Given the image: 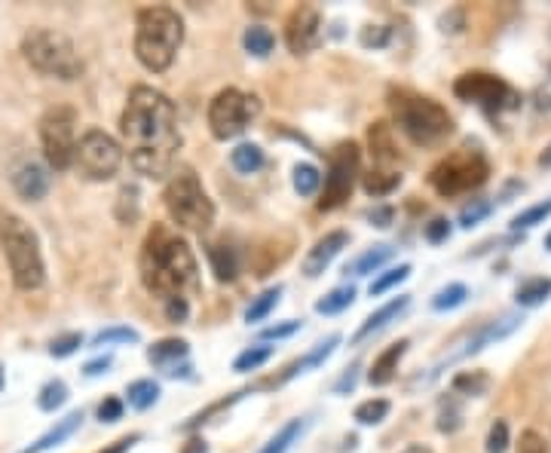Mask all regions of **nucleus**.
Wrapping results in <instances>:
<instances>
[{
	"instance_id": "1",
	"label": "nucleus",
	"mask_w": 551,
	"mask_h": 453,
	"mask_svg": "<svg viewBox=\"0 0 551 453\" xmlns=\"http://www.w3.org/2000/svg\"><path fill=\"white\" fill-rule=\"evenodd\" d=\"M120 132L129 150V163L138 175L160 181L172 172L181 150V129L178 111L166 92L154 86H135L120 117Z\"/></svg>"
},
{
	"instance_id": "2",
	"label": "nucleus",
	"mask_w": 551,
	"mask_h": 453,
	"mask_svg": "<svg viewBox=\"0 0 551 453\" xmlns=\"http://www.w3.org/2000/svg\"><path fill=\"white\" fill-rule=\"evenodd\" d=\"M138 270H141L144 288L154 297H160L163 304L178 297L190 300V294L199 291V267L193 258V248L169 224H154L147 230Z\"/></svg>"
},
{
	"instance_id": "3",
	"label": "nucleus",
	"mask_w": 551,
	"mask_h": 453,
	"mask_svg": "<svg viewBox=\"0 0 551 453\" xmlns=\"http://www.w3.org/2000/svg\"><path fill=\"white\" fill-rule=\"evenodd\" d=\"M184 43V19L172 7H144L135 16V56L138 62L163 74L172 68Z\"/></svg>"
},
{
	"instance_id": "4",
	"label": "nucleus",
	"mask_w": 551,
	"mask_h": 453,
	"mask_svg": "<svg viewBox=\"0 0 551 453\" xmlns=\"http://www.w3.org/2000/svg\"><path fill=\"white\" fill-rule=\"evenodd\" d=\"M389 108H392L395 126L417 147L441 144L450 132H454V117L447 114V108H441L432 98L411 92L405 86L389 89Z\"/></svg>"
},
{
	"instance_id": "5",
	"label": "nucleus",
	"mask_w": 551,
	"mask_h": 453,
	"mask_svg": "<svg viewBox=\"0 0 551 453\" xmlns=\"http://www.w3.org/2000/svg\"><path fill=\"white\" fill-rule=\"evenodd\" d=\"M0 245H4V255H7L16 288H22V291L43 288L46 264H43L40 239L16 212L0 209Z\"/></svg>"
},
{
	"instance_id": "6",
	"label": "nucleus",
	"mask_w": 551,
	"mask_h": 453,
	"mask_svg": "<svg viewBox=\"0 0 551 453\" xmlns=\"http://www.w3.org/2000/svg\"><path fill=\"white\" fill-rule=\"evenodd\" d=\"M22 56L43 77H56V80L71 83L83 74V62L77 56V49L62 31L31 28L22 37Z\"/></svg>"
},
{
	"instance_id": "7",
	"label": "nucleus",
	"mask_w": 551,
	"mask_h": 453,
	"mask_svg": "<svg viewBox=\"0 0 551 453\" xmlns=\"http://www.w3.org/2000/svg\"><path fill=\"white\" fill-rule=\"evenodd\" d=\"M163 199H166L169 218L181 230H190V233L203 236L215 224V203L209 199L206 187L199 184V178H196L193 169H178L172 175V181L166 184Z\"/></svg>"
},
{
	"instance_id": "8",
	"label": "nucleus",
	"mask_w": 551,
	"mask_h": 453,
	"mask_svg": "<svg viewBox=\"0 0 551 453\" xmlns=\"http://www.w3.org/2000/svg\"><path fill=\"white\" fill-rule=\"evenodd\" d=\"M40 144L46 163L56 172L71 169L77 157V111L65 105L49 108L40 117Z\"/></svg>"
},
{
	"instance_id": "9",
	"label": "nucleus",
	"mask_w": 551,
	"mask_h": 453,
	"mask_svg": "<svg viewBox=\"0 0 551 453\" xmlns=\"http://www.w3.org/2000/svg\"><path fill=\"white\" fill-rule=\"evenodd\" d=\"M490 175V163L478 154V150H460L450 154L429 172V184L441 196H460L478 190Z\"/></svg>"
},
{
	"instance_id": "10",
	"label": "nucleus",
	"mask_w": 551,
	"mask_h": 453,
	"mask_svg": "<svg viewBox=\"0 0 551 453\" xmlns=\"http://www.w3.org/2000/svg\"><path fill=\"white\" fill-rule=\"evenodd\" d=\"M359 166H362V150L356 141H340L331 157H328V172H325V190L319 199V212H334L340 209L349 193L356 187L359 178Z\"/></svg>"
},
{
	"instance_id": "11",
	"label": "nucleus",
	"mask_w": 551,
	"mask_h": 453,
	"mask_svg": "<svg viewBox=\"0 0 551 453\" xmlns=\"http://www.w3.org/2000/svg\"><path fill=\"white\" fill-rule=\"evenodd\" d=\"M261 114V102L255 95H245L233 86L221 89L209 105V129L218 141H230L242 135L255 117Z\"/></svg>"
},
{
	"instance_id": "12",
	"label": "nucleus",
	"mask_w": 551,
	"mask_h": 453,
	"mask_svg": "<svg viewBox=\"0 0 551 453\" xmlns=\"http://www.w3.org/2000/svg\"><path fill=\"white\" fill-rule=\"evenodd\" d=\"M123 163V147L117 138H111L102 129H86L77 141V157L74 166L89 181H111L120 172Z\"/></svg>"
},
{
	"instance_id": "13",
	"label": "nucleus",
	"mask_w": 551,
	"mask_h": 453,
	"mask_svg": "<svg viewBox=\"0 0 551 453\" xmlns=\"http://www.w3.org/2000/svg\"><path fill=\"white\" fill-rule=\"evenodd\" d=\"M454 95L460 98V102L484 108L487 114H503V111L518 108V95L512 92V86L503 77L484 74V71H469V74L457 77Z\"/></svg>"
},
{
	"instance_id": "14",
	"label": "nucleus",
	"mask_w": 551,
	"mask_h": 453,
	"mask_svg": "<svg viewBox=\"0 0 551 453\" xmlns=\"http://www.w3.org/2000/svg\"><path fill=\"white\" fill-rule=\"evenodd\" d=\"M285 43L294 56H307L322 43V16L316 7H297L285 22Z\"/></svg>"
},
{
	"instance_id": "15",
	"label": "nucleus",
	"mask_w": 551,
	"mask_h": 453,
	"mask_svg": "<svg viewBox=\"0 0 551 453\" xmlns=\"http://www.w3.org/2000/svg\"><path fill=\"white\" fill-rule=\"evenodd\" d=\"M187 356H190V346L178 337H166V340H160V343H154L147 349V362L154 368H160L163 374H169V377H190Z\"/></svg>"
},
{
	"instance_id": "16",
	"label": "nucleus",
	"mask_w": 551,
	"mask_h": 453,
	"mask_svg": "<svg viewBox=\"0 0 551 453\" xmlns=\"http://www.w3.org/2000/svg\"><path fill=\"white\" fill-rule=\"evenodd\" d=\"M349 245V233L346 230H331V233H325L310 251H307V258H304V273L310 276V279H316V276H322L328 267H331V261L340 255V251Z\"/></svg>"
},
{
	"instance_id": "17",
	"label": "nucleus",
	"mask_w": 551,
	"mask_h": 453,
	"mask_svg": "<svg viewBox=\"0 0 551 453\" xmlns=\"http://www.w3.org/2000/svg\"><path fill=\"white\" fill-rule=\"evenodd\" d=\"M13 187L25 203H37V199H43L49 193V172L40 163L28 160L13 172Z\"/></svg>"
},
{
	"instance_id": "18",
	"label": "nucleus",
	"mask_w": 551,
	"mask_h": 453,
	"mask_svg": "<svg viewBox=\"0 0 551 453\" xmlns=\"http://www.w3.org/2000/svg\"><path fill=\"white\" fill-rule=\"evenodd\" d=\"M83 426V411H71L68 417H62V420H56V426L49 429L46 435H40L31 447H25L22 453H46V450H53V447H59V444H65L77 429Z\"/></svg>"
},
{
	"instance_id": "19",
	"label": "nucleus",
	"mask_w": 551,
	"mask_h": 453,
	"mask_svg": "<svg viewBox=\"0 0 551 453\" xmlns=\"http://www.w3.org/2000/svg\"><path fill=\"white\" fill-rule=\"evenodd\" d=\"M408 340H398V343H392L386 352H380V356L374 359V365H371V371H368V383L371 386H386V383H392L395 380V371H398V362L405 359V352H408Z\"/></svg>"
},
{
	"instance_id": "20",
	"label": "nucleus",
	"mask_w": 551,
	"mask_h": 453,
	"mask_svg": "<svg viewBox=\"0 0 551 453\" xmlns=\"http://www.w3.org/2000/svg\"><path fill=\"white\" fill-rule=\"evenodd\" d=\"M411 307V297L408 294H398L395 300H389L386 307H380L377 313H371L365 322H362V328L356 331V337H353V343H362L365 337H371V334H377V331H383L392 319H398L405 310Z\"/></svg>"
},
{
	"instance_id": "21",
	"label": "nucleus",
	"mask_w": 551,
	"mask_h": 453,
	"mask_svg": "<svg viewBox=\"0 0 551 453\" xmlns=\"http://www.w3.org/2000/svg\"><path fill=\"white\" fill-rule=\"evenodd\" d=\"M368 144H371V157L377 169H389L398 160L395 150V138H392V126L389 123H374L368 129Z\"/></svg>"
},
{
	"instance_id": "22",
	"label": "nucleus",
	"mask_w": 551,
	"mask_h": 453,
	"mask_svg": "<svg viewBox=\"0 0 551 453\" xmlns=\"http://www.w3.org/2000/svg\"><path fill=\"white\" fill-rule=\"evenodd\" d=\"M521 325V319L518 316H506V319H499V322H490V325H484L469 343H466V349L460 352V359H466V356H475V352H481L484 346H490V343H496V340H503V337H509L515 328Z\"/></svg>"
},
{
	"instance_id": "23",
	"label": "nucleus",
	"mask_w": 551,
	"mask_h": 453,
	"mask_svg": "<svg viewBox=\"0 0 551 453\" xmlns=\"http://www.w3.org/2000/svg\"><path fill=\"white\" fill-rule=\"evenodd\" d=\"M209 264H212V273L218 282H233L239 276V255L227 242L209 245Z\"/></svg>"
},
{
	"instance_id": "24",
	"label": "nucleus",
	"mask_w": 551,
	"mask_h": 453,
	"mask_svg": "<svg viewBox=\"0 0 551 453\" xmlns=\"http://www.w3.org/2000/svg\"><path fill=\"white\" fill-rule=\"evenodd\" d=\"M340 346V334H331L328 340H322L313 352H307V356L304 359H300V362H294L288 371H285V377H282V383L285 380H291V377H297V374H304V371H310V368H319L325 359H331L334 356V349Z\"/></svg>"
},
{
	"instance_id": "25",
	"label": "nucleus",
	"mask_w": 551,
	"mask_h": 453,
	"mask_svg": "<svg viewBox=\"0 0 551 453\" xmlns=\"http://www.w3.org/2000/svg\"><path fill=\"white\" fill-rule=\"evenodd\" d=\"M395 258V248L392 245H374L371 251H365L362 258H356L353 264L346 267V273H353V276H371V273H377L386 261H392Z\"/></svg>"
},
{
	"instance_id": "26",
	"label": "nucleus",
	"mask_w": 551,
	"mask_h": 453,
	"mask_svg": "<svg viewBox=\"0 0 551 453\" xmlns=\"http://www.w3.org/2000/svg\"><path fill=\"white\" fill-rule=\"evenodd\" d=\"M230 166L239 175H255L264 169V150L258 144H239L230 150Z\"/></svg>"
},
{
	"instance_id": "27",
	"label": "nucleus",
	"mask_w": 551,
	"mask_h": 453,
	"mask_svg": "<svg viewBox=\"0 0 551 453\" xmlns=\"http://www.w3.org/2000/svg\"><path fill=\"white\" fill-rule=\"evenodd\" d=\"M365 193L368 196H389L392 190L402 187V172H395V169H371L362 181Z\"/></svg>"
},
{
	"instance_id": "28",
	"label": "nucleus",
	"mask_w": 551,
	"mask_h": 453,
	"mask_svg": "<svg viewBox=\"0 0 551 453\" xmlns=\"http://www.w3.org/2000/svg\"><path fill=\"white\" fill-rule=\"evenodd\" d=\"M126 398H129V408H135V411L154 408L157 398H160V383L157 380H135V383H129Z\"/></svg>"
},
{
	"instance_id": "29",
	"label": "nucleus",
	"mask_w": 551,
	"mask_h": 453,
	"mask_svg": "<svg viewBox=\"0 0 551 453\" xmlns=\"http://www.w3.org/2000/svg\"><path fill=\"white\" fill-rule=\"evenodd\" d=\"M551 294V279L545 276H533V279H524L515 291V300L521 307H539L542 300H548Z\"/></svg>"
},
{
	"instance_id": "30",
	"label": "nucleus",
	"mask_w": 551,
	"mask_h": 453,
	"mask_svg": "<svg viewBox=\"0 0 551 453\" xmlns=\"http://www.w3.org/2000/svg\"><path fill=\"white\" fill-rule=\"evenodd\" d=\"M353 300H356V288H353V285H340V288L328 291V294L319 300V304H316V313H322V316H337V313H343V310L353 307Z\"/></svg>"
},
{
	"instance_id": "31",
	"label": "nucleus",
	"mask_w": 551,
	"mask_h": 453,
	"mask_svg": "<svg viewBox=\"0 0 551 453\" xmlns=\"http://www.w3.org/2000/svg\"><path fill=\"white\" fill-rule=\"evenodd\" d=\"M242 43H245V53H252V56L264 59V56H270V53H273L276 37H273V31H270V28H264V25H252V28L245 31Z\"/></svg>"
},
{
	"instance_id": "32",
	"label": "nucleus",
	"mask_w": 551,
	"mask_h": 453,
	"mask_svg": "<svg viewBox=\"0 0 551 453\" xmlns=\"http://www.w3.org/2000/svg\"><path fill=\"white\" fill-rule=\"evenodd\" d=\"M273 359V346H264V343H258V346H248L245 352H239L236 356V362H233V371L236 374H248V371H258L261 365H267Z\"/></svg>"
},
{
	"instance_id": "33",
	"label": "nucleus",
	"mask_w": 551,
	"mask_h": 453,
	"mask_svg": "<svg viewBox=\"0 0 551 453\" xmlns=\"http://www.w3.org/2000/svg\"><path fill=\"white\" fill-rule=\"evenodd\" d=\"M279 297H282V288H279V285H276V288H267L264 294H258V297L252 300V307L245 310V322H248V325L264 322V319L276 310Z\"/></svg>"
},
{
	"instance_id": "34",
	"label": "nucleus",
	"mask_w": 551,
	"mask_h": 453,
	"mask_svg": "<svg viewBox=\"0 0 551 453\" xmlns=\"http://www.w3.org/2000/svg\"><path fill=\"white\" fill-rule=\"evenodd\" d=\"M65 401H68V386H65V380H49V383L37 392V408L46 411V414L59 411V408L65 405Z\"/></svg>"
},
{
	"instance_id": "35",
	"label": "nucleus",
	"mask_w": 551,
	"mask_h": 453,
	"mask_svg": "<svg viewBox=\"0 0 551 453\" xmlns=\"http://www.w3.org/2000/svg\"><path fill=\"white\" fill-rule=\"evenodd\" d=\"M322 187V172L313 163H297L294 166V190L300 196H316Z\"/></svg>"
},
{
	"instance_id": "36",
	"label": "nucleus",
	"mask_w": 551,
	"mask_h": 453,
	"mask_svg": "<svg viewBox=\"0 0 551 453\" xmlns=\"http://www.w3.org/2000/svg\"><path fill=\"white\" fill-rule=\"evenodd\" d=\"M487 389H490V377L484 371H463V374L454 377V395H472V398H478Z\"/></svg>"
},
{
	"instance_id": "37",
	"label": "nucleus",
	"mask_w": 551,
	"mask_h": 453,
	"mask_svg": "<svg viewBox=\"0 0 551 453\" xmlns=\"http://www.w3.org/2000/svg\"><path fill=\"white\" fill-rule=\"evenodd\" d=\"M300 432H304V423H300V420H291V423H285L258 453H288V447L297 441Z\"/></svg>"
},
{
	"instance_id": "38",
	"label": "nucleus",
	"mask_w": 551,
	"mask_h": 453,
	"mask_svg": "<svg viewBox=\"0 0 551 453\" xmlns=\"http://www.w3.org/2000/svg\"><path fill=\"white\" fill-rule=\"evenodd\" d=\"M466 297H469V288L460 285V282H454V285L441 288V291L432 297V310H438V313H444V310H457L460 304H466Z\"/></svg>"
},
{
	"instance_id": "39",
	"label": "nucleus",
	"mask_w": 551,
	"mask_h": 453,
	"mask_svg": "<svg viewBox=\"0 0 551 453\" xmlns=\"http://www.w3.org/2000/svg\"><path fill=\"white\" fill-rule=\"evenodd\" d=\"M389 411H392V405L386 398H371V401H362V405L356 408V420L362 426H377L389 417Z\"/></svg>"
},
{
	"instance_id": "40",
	"label": "nucleus",
	"mask_w": 551,
	"mask_h": 453,
	"mask_svg": "<svg viewBox=\"0 0 551 453\" xmlns=\"http://www.w3.org/2000/svg\"><path fill=\"white\" fill-rule=\"evenodd\" d=\"M408 276H411V264H398V267L386 270L383 276H377V279L371 282V297H380V294H386L389 288L402 285Z\"/></svg>"
},
{
	"instance_id": "41",
	"label": "nucleus",
	"mask_w": 551,
	"mask_h": 453,
	"mask_svg": "<svg viewBox=\"0 0 551 453\" xmlns=\"http://www.w3.org/2000/svg\"><path fill=\"white\" fill-rule=\"evenodd\" d=\"M138 331L129 328V325H114V328H105V331H98L92 337V346H111V343H138Z\"/></svg>"
},
{
	"instance_id": "42",
	"label": "nucleus",
	"mask_w": 551,
	"mask_h": 453,
	"mask_svg": "<svg viewBox=\"0 0 551 453\" xmlns=\"http://www.w3.org/2000/svg\"><path fill=\"white\" fill-rule=\"evenodd\" d=\"M548 215H551V199H545V203H539V206H530V209H524L521 215H515V218H512V230H527V227H536V224H542Z\"/></svg>"
},
{
	"instance_id": "43",
	"label": "nucleus",
	"mask_w": 551,
	"mask_h": 453,
	"mask_svg": "<svg viewBox=\"0 0 551 453\" xmlns=\"http://www.w3.org/2000/svg\"><path fill=\"white\" fill-rule=\"evenodd\" d=\"M80 346H83V334L71 331V334H62V337H56L53 343H49V356H53V359H68V356H74Z\"/></svg>"
},
{
	"instance_id": "44",
	"label": "nucleus",
	"mask_w": 551,
	"mask_h": 453,
	"mask_svg": "<svg viewBox=\"0 0 551 453\" xmlns=\"http://www.w3.org/2000/svg\"><path fill=\"white\" fill-rule=\"evenodd\" d=\"M493 212V203H487V199H472V203L460 212V227H475L478 221H484L487 215Z\"/></svg>"
},
{
	"instance_id": "45",
	"label": "nucleus",
	"mask_w": 551,
	"mask_h": 453,
	"mask_svg": "<svg viewBox=\"0 0 551 453\" xmlns=\"http://www.w3.org/2000/svg\"><path fill=\"white\" fill-rule=\"evenodd\" d=\"M506 450H509V423L493 420L487 432V453H506Z\"/></svg>"
},
{
	"instance_id": "46",
	"label": "nucleus",
	"mask_w": 551,
	"mask_h": 453,
	"mask_svg": "<svg viewBox=\"0 0 551 453\" xmlns=\"http://www.w3.org/2000/svg\"><path fill=\"white\" fill-rule=\"evenodd\" d=\"M463 426V411L454 405V398H447V401H441V420H438V429L441 432H457Z\"/></svg>"
},
{
	"instance_id": "47",
	"label": "nucleus",
	"mask_w": 551,
	"mask_h": 453,
	"mask_svg": "<svg viewBox=\"0 0 551 453\" xmlns=\"http://www.w3.org/2000/svg\"><path fill=\"white\" fill-rule=\"evenodd\" d=\"M123 401L117 398V395H108L102 405H98V420L102 423H117V420H123Z\"/></svg>"
},
{
	"instance_id": "48",
	"label": "nucleus",
	"mask_w": 551,
	"mask_h": 453,
	"mask_svg": "<svg viewBox=\"0 0 551 453\" xmlns=\"http://www.w3.org/2000/svg\"><path fill=\"white\" fill-rule=\"evenodd\" d=\"M423 236H426V242L441 245V242L450 236V221H447V218H432V221L423 227Z\"/></svg>"
},
{
	"instance_id": "49",
	"label": "nucleus",
	"mask_w": 551,
	"mask_h": 453,
	"mask_svg": "<svg viewBox=\"0 0 551 453\" xmlns=\"http://www.w3.org/2000/svg\"><path fill=\"white\" fill-rule=\"evenodd\" d=\"M518 453H548V444L539 432L527 429L521 432V444H518Z\"/></svg>"
},
{
	"instance_id": "50",
	"label": "nucleus",
	"mask_w": 551,
	"mask_h": 453,
	"mask_svg": "<svg viewBox=\"0 0 551 453\" xmlns=\"http://www.w3.org/2000/svg\"><path fill=\"white\" fill-rule=\"evenodd\" d=\"M187 316H190V300H169L166 304V319L172 322V325H181V322H187Z\"/></svg>"
},
{
	"instance_id": "51",
	"label": "nucleus",
	"mask_w": 551,
	"mask_h": 453,
	"mask_svg": "<svg viewBox=\"0 0 551 453\" xmlns=\"http://www.w3.org/2000/svg\"><path fill=\"white\" fill-rule=\"evenodd\" d=\"M300 331V322L297 319H288V322H282V325H273V328H264V340H285V337H291V334H297Z\"/></svg>"
},
{
	"instance_id": "52",
	"label": "nucleus",
	"mask_w": 551,
	"mask_h": 453,
	"mask_svg": "<svg viewBox=\"0 0 551 453\" xmlns=\"http://www.w3.org/2000/svg\"><path fill=\"white\" fill-rule=\"evenodd\" d=\"M111 365H114L111 356H98V359H92V362L83 365V374H86V377H102V374H108Z\"/></svg>"
},
{
	"instance_id": "53",
	"label": "nucleus",
	"mask_w": 551,
	"mask_h": 453,
	"mask_svg": "<svg viewBox=\"0 0 551 453\" xmlns=\"http://www.w3.org/2000/svg\"><path fill=\"white\" fill-rule=\"evenodd\" d=\"M356 383H359V365H353V368H349V371L337 380L334 392H337V395H346V392H353V389H356Z\"/></svg>"
},
{
	"instance_id": "54",
	"label": "nucleus",
	"mask_w": 551,
	"mask_h": 453,
	"mask_svg": "<svg viewBox=\"0 0 551 453\" xmlns=\"http://www.w3.org/2000/svg\"><path fill=\"white\" fill-rule=\"evenodd\" d=\"M386 37H389V31H386V28H374V25H371V28H365V31H362V43H365V46H383V43H386Z\"/></svg>"
},
{
	"instance_id": "55",
	"label": "nucleus",
	"mask_w": 551,
	"mask_h": 453,
	"mask_svg": "<svg viewBox=\"0 0 551 453\" xmlns=\"http://www.w3.org/2000/svg\"><path fill=\"white\" fill-rule=\"evenodd\" d=\"M141 441V435L135 432V435H126V438H120V441H114V444H108L105 450H98V453H126L132 444H138Z\"/></svg>"
},
{
	"instance_id": "56",
	"label": "nucleus",
	"mask_w": 551,
	"mask_h": 453,
	"mask_svg": "<svg viewBox=\"0 0 551 453\" xmlns=\"http://www.w3.org/2000/svg\"><path fill=\"white\" fill-rule=\"evenodd\" d=\"M392 215H395V212H392L389 206H380V209H374L368 218H371L374 227H389V224H392Z\"/></svg>"
},
{
	"instance_id": "57",
	"label": "nucleus",
	"mask_w": 551,
	"mask_h": 453,
	"mask_svg": "<svg viewBox=\"0 0 551 453\" xmlns=\"http://www.w3.org/2000/svg\"><path fill=\"white\" fill-rule=\"evenodd\" d=\"M181 453H209V444H206L203 435H193V438L181 447Z\"/></svg>"
},
{
	"instance_id": "58",
	"label": "nucleus",
	"mask_w": 551,
	"mask_h": 453,
	"mask_svg": "<svg viewBox=\"0 0 551 453\" xmlns=\"http://www.w3.org/2000/svg\"><path fill=\"white\" fill-rule=\"evenodd\" d=\"M539 166H545V169H551V144L542 150V154H539Z\"/></svg>"
},
{
	"instance_id": "59",
	"label": "nucleus",
	"mask_w": 551,
	"mask_h": 453,
	"mask_svg": "<svg viewBox=\"0 0 551 453\" xmlns=\"http://www.w3.org/2000/svg\"><path fill=\"white\" fill-rule=\"evenodd\" d=\"M405 453H432L429 447H423V444H414V447H408Z\"/></svg>"
},
{
	"instance_id": "60",
	"label": "nucleus",
	"mask_w": 551,
	"mask_h": 453,
	"mask_svg": "<svg viewBox=\"0 0 551 453\" xmlns=\"http://www.w3.org/2000/svg\"><path fill=\"white\" fill-rule=\"evenodd\" d=\"M545 248H548V251H551V233H548V236H545Z\"/></svg>"
},
{
	"instance_id": "61",
	"label": "nucleus",
	"mask_w": 551,
	"mask_h": 453,
	"mask_svg": "<svg viewBox=\"0 0 551 453\" xmlns=\"http://www.w3.org/2000/svg\"><path fill=\"white\" fill-rule=\"evenodd\" d=\"M0 389H4V368H0Z\"/></svg>"
}]
</instances>
